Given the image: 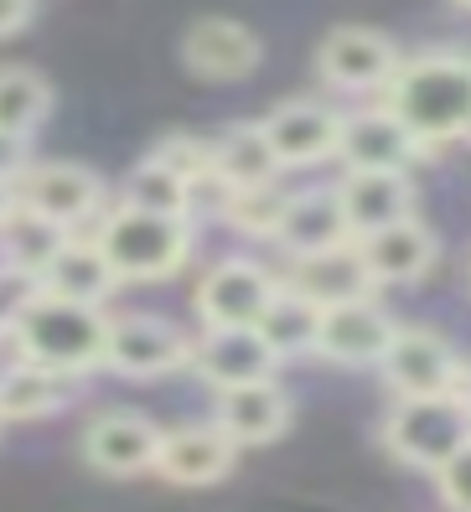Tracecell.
Wrapping results in <instances>:
<instances>
[{"label":"cell","mask_w":471,"mask_h":512,"mask_svg":"<svg viewBox=\"0 0 471 512\" xmlns=\"http://www.w3.org/2000/svg\"><path fill=\"white\" fill-rule=\"evenodd\" d=\"M384 104L425 145V156L451 140H471V57L466 52L404 57L384 88Z\"/></svg>","instance_id":"cell-1"},{"label":"cell","mask_w":471,"mask_h":512,"mask_svg":"<svg viewBox=\"0 0 471 512\" xmlns=\"http://www.w3.org/2000/svg\"><path fill=\"white\" fill-rule=\"evenodd\" d=\"M6 337H11L21 363H37V368L68 373V378H88L94 368H104L109 316H104V306H83V300H63V295L32 285V295L11 316Z\"/></svg>","instance_id":"cell-2"},{"label":"cell","mask_w":471,"mask_h":512,"mask_svg":"<svg viewBox=\"0 0 471 512\" xmlns=\"http://www.w3.org/2000/svg\"><path fill=\"white\" fill-rule=\"evenodd\" d=\"M94 244L104 249L109 269L120 285H145V280H171L176 269L192 259V223L166 218V213H140V207H109L99 218Z\"/></svg>","instance_id":"cell-3"},{"label":"cell","mask_w":471,"mask_h":512,"mask_svg":"<svg viewBox=\"0 0 471 512\" xmlns=\"http://www.w3.org/2000/svg\"><path fill=\"white\" fill-rule=\"evenodd\" d=\"M378 440H384V450L399 466H415V471L435 476L471 440V404L461 399V388H456V394L394 399Z\"/></svg>","instance_id":"cell-4"},{"label":"cell","mask_w":471,"mask_h":512,"mask_svg":"<svg viewBox=\"0 0 471 512\" xmlns=\"http://www.w3.org/2000/svg\"><path fill=\"white\" fill-rule=\"evenodd\" d=\"M378 373L394 388V399L456 394L461 388V352L430 326H399L389 352L378 357Z\"/></svg>","instance_id":"cell-5"},{"label":"cell","mask_w":471,"mask_h":512,"mask_svg":"<svg viewBox=\"0 0 471 512\" xmlns=\"http://www.w3.org/2000/svg\"><path fill=\"white\" fill-rule=\"evenodd\" d=\"M104 368L120 378H166L192 368V337L166 316H120L109 321Z\"/></svg>","instance_id":"cell-6"},{"label":"cell","mask_w":471,"mask_h":512,"mask_svg":"<svg viewBox=\"0 0 471 512\" xmlns=\"http://www.w3.org/2000/svg\"><path fill=\"white\" fill-rule=\"evenodd\" d=\"M399 63L404 57H399L394 37L373 32V26H332L316 47L321 83L342 88V94H384Z\"/></svg>","instance_id":"cell-7"},{"label":"cell","mask_w":471,"mask_h":512,"mask_svg":"<svg viewBox=\"0 0 471 512\" xmlns=\"http://www.w3.org/2000/svg\"><path fill=\"white\" fill-rule=\"evenodd\" d=\"M280 280L259 259H223L197 280V321L202 326H259V316L270 311Z\"/></svg>","instance_id":"cell-8"},{"label":"cell","mask_w":471,"mask_h":512,"mask_svg":"<svg viewBox=\"0 0 471 512\" xmlns=\"http://www.w3.org/2000/svg\"><path fill=\"white\" fill-rule=\"evenodd\" d=\"M161 425H151L145 414L135 409H109L99 419H88L83 430V461L94 466L99 476L109 481H130V476H145L156 471V456H161Z\"/></svg>","instance_id":"cell-9"},{"label":"cell","mask_w":471,"mask_h":512,"mask_svg":"<svg viewBox=\"0 0 471 512\" xmlns=\"http://www.w3.org/2000/svg\"><path fill=\"white\" fill-rule=\"evenodd\" d=\"M420 156L425 145L404 130V119L389 104L342 114V135H337L342 171H409Z\"/></svg>","instance_id":"cell-10"},{"label":"cell","mask_w":471,"mask_h":512,"mask_svg":"<svg viewBox=\"0 0 471 512\" xmlns=\"http://www.w3.org/2000/svg\"><path fill=\"white\" fill-rule=\"evenodd\" d=\"M16 197L26 207H37L42 218L63 223L68 233L109 213V207H104V182H99L94 171L68 166V161H47V166L32 161V166H26V176L16 182Z\"/></svg>","instance_id":"cell-11"},{"label":"cell","mask_w":471,"mask_h":512,"mask_svg":"<svg viewBox=\"0 0 471 512\" xmlns=\"http://www.w3.org/2000/svg\"><path fill=\"white\" fill-rule=\"evenodd\" d=\"M280 357L275 347L259 337V326H208L192 342V373L202 383H213L218 394L223 388H244V383H264L275 378Z\"/></svg>","instance_id":"cell-12"},{"label":"cell","mask_w":471,"mask_h":512,"mask_svg":"<svg viewBox=\"0 0 471 512\" xmlns=\"http://www.w3.org/2000/svg\"><path fill=\"white\" fill-rule=\"evenodd\" d=\"M399 321L378 306V300H347V306H327L321 311V331H316V357L342 368H378V357L389 352Z\"/></svg>","instance_id":"cell-13"},{"label":"cell","mask_w":471,"mask_h":512,"mask_svg":"<svg viewBox=\"0 0 471 512\" xmlns=\"http://www.w3.org/2000/svg\"><path fill=\"white\" fill-rule=\"evenodd\" d=\"M270 135L280 171H301V166H321L337 156V135H342V114L321 99H285L259 119Z\"/></svg>","instance_id":"cell-14"},{"label":"cell","mask_w":471,"mask_h":512,"mask_svg":"<svg viewBox=\"0 0 471 512\" xmlns=\"http://www.w3.org/2000/svg\"><path fill=\"white\" fill-rule=\"evenodd\" d=\"M285 285L301 290L306 300H316L321 311L327 306H347V300H368L378 290L373 269L358 249V238L347 244H332V249H316V254H296L285 269Z\"/></svg>","instance_id":"cell-15"},{"label":"cell","mask_w":471,"mask_h":512,"mask_svg":"<svg viewBox=\"0 0 471 512\" xmlns=\"http://www.w3.org/2000/svg\"><path fill=\"white\" fill-rule=\"evenodd\" d=\"M182 63L202 83H239L259 68V37L233 16H202L182 37Z\"/></svg>","instance_id":"cell-16"},{"label":"cell","mask_w":471,"mask_h":512,"mask_svg":"<svg viewBox=\"0 0 471 512\" xmlns=\"http://www.w3.org/2000/svg\"><path fill=\"white\" fill-rule=\"evenodd\" d=\"M337 202L352 238H368L399 218H415V182L409 171H342Z\"/></svg>","instance_id":"cell-17"},{"label":"cell","mask_w":471,"mask_h":512,"mask_svg":"<svg viewBox=\"0 0 471 512\" xmlns=\"http://www.w3.org/2000/svg\"><path fill=\"white\" fill-rule=\"evenodd\" d=\"M233 461H239V445L218 425H182L161 435L156 476H166L171 487H213L233 471Z\"/></svg>","instance_id":"cell-18"},{"label":"cell","mask_w":471,"mask_h":512,"mask_svg":"<svg viewBox=\"0 0 471 512\" xmlns=\"http://www.w3.org/2000/svg\"><path fill=\"white\" fill-rule=\"evenodd\" d=\"M213 425L233 440V445H270L290 430V394L264 378V383H244V388H223L218 409H213Z\"/></svg>","instance_id":"cell-19"},{"label":"cell","mask_w":471,"mask_h":512,"mask_svg":"<svg viewBox=\"0 0 471 512\" xmlns=\"http://www.w3.org/2000/svg\"><path fill=\"white\" fill-rule=\"evenodd\" d=\"M358 249H363V259L373 269L378 290H384V285H415V280L430 275L435 259H440L435 233L420 218H399L389 228H378V233L358 238Z\"/></svg>","instance_id":"cell-20"},{"label":"cell","mask_w":471,"mask_h":512,"mask_svg":"<svg viewBox=\"0 0 471 512\" xmlns=\"http://www.w3.org/2000/svg\"><path fill=\"white\" fill-rule=\"evenodd\" d=\"M347 238L352 233H347V218H342L337 187H311V192H290L270 244H280L285 259H296V254H316V249L347 244Z\"/></svg>","instance_id":"cell-21"},{"label":"cell","mask_w":471,"mask_h":512,"mask_svg":"<svg viewBox=\"0 0 471 512\" xmlns=\"http://www.w3.org/2000/svg\"><path fill=\"white\" fill-rule=\"evenodd\" d=\"M42 290L63 295V300H83V306H104V300L120 290V275L109 269L104 249L94 244V238H68L63 249H57V259L42 269Z\"/></svg>","instance_id":"cell-22"},{"label":"cell","mask_w":471,"mask_h":512,"mask_svg":"<svg viewBox=\"0 0 471 512\" xmlns=\"http://www.w3.org/2000/svg\"><path fill=\"white\" fill-rule=\"evenodd\" d=\"M68 228L63 223H52V218H42L37 207H26V202H16L11 207V218L0 223V264L6 269H16V275H26V280H42V269L57 259V249L68 244Z\"/></svg>","instance_id":"cell-23"},{"label":"cell","mask_w":471,"mask_h":512,"mask_svg":"<svg viewBox=\"0 0 471 512\" xmlns=\"http://www.w3.org/2000/svg\"><path fill=\"white\" fill-rule=\"evenodd\" d=\"M280 176V156L264 125H233L223 140H213V182L223 192H239V187H259V182H275Z\"/></svg>","instance_id":"cell-24"},{"label":"cell","mask_w":471,"mask_h":512,"mask_svg":"<svg viewBox=\"0 0 471 512\" xmlns=\"http://www.w3.org/2000/svg\"><path fill=\"white\" fill-rule=\"evenodd\" d=\"M83 378H68V373H52V368H37V363H16L0 373V419H47L57 414L73 394H78Z\"/></svg>","instance_id":"cell-25"},{"label":"cell","mask_w":471,"mask_h":512,"mask_svg":"<svg viewBox=\"0 0 471 512\" xmlns=\"http://www.w3.org/2000/svg\"><path fill=\"white\" fill-rule=\"evenodd\" d=\"M316 331H321V306L280 280V290H275V300H270V311L259 316V337L270 342L275 357L285 363V357L316 352Z\"/></svg>","instance_id":"cell-26"},{"label":"cell","mask_w":471,"mask_h":512,"mask_svg":"<svg viewBox=\"0 0 471 512\" xmlns=\"http://www.w3.org/2000/svg\"><path fill=\"white\" fill-rule=\"evenodd\" d=\"M120 202L125 207H140V213H166V218H187L192 213V182H182L171 166H161L156 156H145L130 176H125V187H120Z\"/></svg>","instance_id":"cell-27"},{"label":"cell","mask_w":471,"mask_h":512,"mask_svg":"<svg viewBox=\"0 0 471 512\" xmlns=\"http://www.w3.org/2000/svg\"><path fill=\"white\" fill-rule=\"evenodd\" d=\"M52 109V88L37 68H0V130L37 135Z\"/></svg>","instance_id":"cell-28"},{"label":"cell","mask_w":471,"mask_h":512,"mask_svg":"<svg viewBox=\"0 0 471 512\" xmlns=\"http://www.w3.org/2000/svg\"><path fill=\"white\" fill-rule=\"evenodd\" d=\"M285 202H290V192L280 187V176L275 182H259V187H239V192H223V218L239 228V233H249V238H275V228H280V213H285Z\"/></svg>","instance_id":"cell-29"},{"label":"cell","mask_w":471,"mask_h":512,"mask_svg":"<svg viewBox=\"0 0 471 512\" xmlns=\"http://www.w3.org/2000/svg\"><path fill=\"white\" fill-rule=\"evenodd\" d=\"M151 156H156L161 166H171L182 182H192V192H202V187L213 182V145L197 140V135H166Z\"/></svg>","instance_id":"cell-30"},{"label":"cell","mask_w":471,"mask_h":512,"mask_svg":"<svg viewBox=\"0 0 471 512\" xmlns=\"http://www.w3.org/2000/svg\"><path fill=\"white\" fill-rule=\"evenodd\" d=\"M435 487H440V502L451 512H471V440L435 471Z\"/></svg>","instance_id":"cell-31"},{"label":"cell","mask_w":471,"mask_h":512,"mask_svg":"<svg viewBox=\"0 0 471 512\" xmlns=\"http://www.w3.org/2000/svg\"><path fill=\"white\" fill-rule=\"evenodd\" d=\"M26 166H32V135H11L0 130V182H21Z\"/></svg>","instance_id":"cell-32"},{"label":"cell","mask_w":471,"mask_h":512,"mask_svg":"<svg viewBox=\"0 0 471 512\" xmlns=\"http://www.w3.org/2000/svg\"><path fill=\"white\" fill-rule=\"evenodd\" d=\"M26 295H32V280L0 264V337H6V326H11V316L21 311V300H26Z\"/></svg>","instance_id":"cell-33"},{"label":"cell","mask_w":471,"mask_h":512,"mask_svg":"<svg viewBox=\"0 0 471 512\" xmlns=\"http://www.w3.org/2000/svg\"><path fill=\"white\" fill-rule=\"evenodd\" d=\"M37 0H0V37H16L26 21H32Z\"/></svg>","instance_id":"cell-34"},{"label":"cell","mask_w":471,"mask_h":512,"mask_svg":"<svg viewBox=\"0 0 471 512\" xmlns=\"http://www.w3.org/2000/svg\"><path fill=\"white\" fill-rule=\"evenodd\" d=\"M16 202H21V197H16V187H11V182H0V223L11 218V207H16Z\"/></svg>","instance_id":"cell-35"},{"label":"cell","mask_w":471,"mask_h":512,"mask_svg":"<svg viewBox=\"0 0 471 512\" xmlns=\"http://www.w3.org/2000/svg\"><path fill=\"white\" fill-rule=\"evenodd\" d=\"M461 399L471 404V363H461Z\"/></svg>","instance_id":"cell-36"},{"label":"cell","mask_w":471,"mask_h":512,"mask_svg":"<svg viewBox=\"0 0 471 512\" xmlns=\"http://www.w3.org/2000/svg\"><path fill=\"white\" fill-rule=\"evenodd\" d=\"M456 6H466V11H471V0H456Z\"/></svg>","instance_id":"cell-37"}]
</instances>
